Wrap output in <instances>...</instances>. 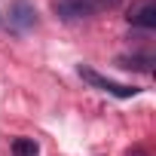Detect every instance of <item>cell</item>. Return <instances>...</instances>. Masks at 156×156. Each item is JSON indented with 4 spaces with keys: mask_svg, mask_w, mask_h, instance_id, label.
Returning a JSON list of instances; mask_svg holds the SVG:
<instances>
[{
    "mask_svg": "<svg viewBox=\"0 0 156 156\" xmlns=\"http://www.w3.org/2000/svg\"><path fill=\"white\" fill-rule=\"evenodd\" d=\"M116 64L126 67V70H144V73H150L156 61H153V55H122V58H116Z\"/></svg>",
    "mask_w": 156,
    "mask_h": 156,
    "instance_id": "obj_5",
    "label": "cell"
},
{
    "mask_svg": "<svg viewBox=\"0 0 156 156\" xmlns=\"http://www.w3.org/2000/svg\"><path fill=\"white\" fill-rule=\"evenodd\" d=\"M76 73H80L89 86H95V89H101V92H107V95H113V98H135V95L141 92V89H135V86H126V83L110 80V76H101L98 70H92V67H86V64H80Z\"/></svg>",
    "mask_w": 156,
    "mask_h": 156,
    "instance_id": "obj_1",
    "label": "cell"
},
{
    "mask_svg": "<svg viewBox=\"0 0 156 156\" xmlns=\"http://www.w3.org/2000/svg\"><path fill=\"white\" fill-rule=\"evenodd\" d=\"M37 28V9L28 0H16L9 6V31L12 34H28Z\"/></svg>",
    "mask_w": 156,
    "mask_h": 156,
    "instance_id": "obj_3",
    "label": "cell"
},
{
    "mask_svg": "<svg viewBox=\"0 0 156 156\" xmlns=\"http://www.w3.org/2000/svg\"><path fill=\"white\" fill-rule=\"evenodd\" d=\"M129 22L138 28H156V0H141L129 9Z\"/></svg>",
    "mask_w": 156,
    "mask_h": 156,
    "instance_id": "obj_4",
    "label": "cell"
},
{
    "mask_svg": "<svg viewBox=\"0 0 156 156\" xmlns=\"http://www.w3.org/2000/svg\"><path fill=\"white\" fill-rule=\"evenodd\" d=\"M98 3H101V9H104V6L110 9V6H119V3H122V0H98Z\"/></svg>",
    "mask_w": 156,
    "mask_h": 156,
    "instance_id": "obj_7",
    "label": "cell"
},
{
    "mask_svg": "<svg viewBox=\"0 0 156 156\" xmlns=\"http://www.w3.org/2000/svg\"><path fill=\"white\" fill-rule=\"evenodd\" d=\"M129 156H147V150L144 147H135V150H129Z\"/></svg>",
    "mask_w": 156,
    "mask_h": 156,
    "instance_id": "obj_8",
    "label": "cell"
},
{
    "mask_svg": "<svg viewBox=\"0 0 156 156\" xmlns=\"http://www.w3.org/2000/svg\"><path fill=\"white\" fill-rule=\"evenodd\" d=\"M52 9L58 12V19L64 22H76V19H89L101 9L98 0H55Z\"/></svg>",
    "mask_w": 156,
    "mask_h": 156,
    "instance_id": "obj_2",
    "label": "cell"
},
{
    "mask_svg": "<svg viewBox=\"0 0 156 156\" xmlns=\"http://www.w3.org/2000/svg\"><path fill=\"white\" fill-rule=\"evenodd\" d=\"M12 156H40V147L34 138H16L12 141Z\"/></svg>",
    "mask_w": 156,
    "mask_h": 156,
    "instance_id": "obj_6",
    "label": "cell"
}]
</instances>
